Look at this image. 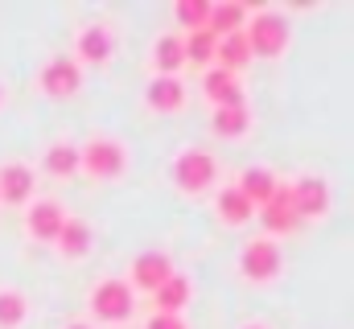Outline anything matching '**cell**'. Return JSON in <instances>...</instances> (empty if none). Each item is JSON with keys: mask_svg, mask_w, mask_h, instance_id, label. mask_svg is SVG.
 Returning a JSON list of instances; mask_svg holds the SVG:
<instances>
[{"mask_svg": "<svg viewBox=\"0 0 354 329\" xmlns=\"http://www.w3.org/2000/svg\"><path fill=\"white\" fill-rule=\"evenodd\" d=\"M243 33H248L252 58H276V54H284V46H288V21H284L276 8H260V12L243 25Z\"/></svg>", "mask_w": 354, "mask_h": 329, "instance_id": "1", "label": "cell"}, {"mask_svg": "<svg viewBox=\"0 0 354 329\" xmlns=\"http://www.w3.org/2000/svg\"><path fill=\"white\" fill-rule=\"evenodd\" d=\"M79 164L87 169L91 177H120L124 169H128V153H124V144L120 140H111V136H95L87 140L83 149H79Z\"/></svg>", "mask_w": 354, "mask_h": 329, "instance_id": "2", "label": "cell"}, {"mask_svg": "<svg viewBox=\"0 0 354 329\" xmlns=\"http://www.w3.org/2000/svg\"><path fill=\"white\" fill-rule=\"evenodd\" d=\"M91 309H95L99 321H128L132 309H136L132 284H124V280H99L95 292H91Z\"/></svg>", "mask_w": 354, "mask_h": 329, "instance_id": "3", "label": "cell"}, {"mask_svg": "<svg viewBox=\"0 0 354 329\" xmlns=\"http://www.w3.org/2000/svg\"><path fill=\"white\" fill-rule=\"evenodd\" d=\"M214 173H218V161L210 153H202V149H185V153L174 157V181L185 194H202L214 181Z\"/></svg>", "mask_w": 354, "mask_h": 329, "instance_id": "4", "label": "cell"}, {"mask_svg": "<svg viewBox=\"0 0 354 329\" xmlns=\"http://www.w3.org/2000/svg\"><path fill=\"white\" fill-rule=\"evenodd\" d=\"M260 223H264L268 231H276V235H284V231H292L301 223L297 206H292V181H276L272 198L260 206Z\"/></svg>", "mask_w": 354, "mask_h": 329, "instance_id": "5", "label": "cell"}, {"mask_svg": "<svg viewBox=\"0 0 354 329\" xmlns=\"http://www.w3.org/2000/svg\"><path fill=\"white\" fill-rule=\"evenodd\" d=\"M41 91L46 95H54V99H66V95H75L79 86H83V66L75 62V58H54V62H46L41 66Z\"/></svg>", "mask_w": 354, "mask_h": 329, "instance_id": "6", "label": "cell"}, {"mask_svg": "<svg viewBox=\"0 0 354 329\" xmlns=\"http://www.w3.org/2000/svg\"><path fill=\"white\" fill-rule=\"evenodd\" d=\"M292 206H297V218H322L330 210V185L326 177H297L292 181Z\"/></svg>", "mask_w": 354, "mask_h": 329, "instance_id": "7", "label": "cell"}, {"mask_svg": "<svg viewBox=\"0 0 354 329\" xmlns=\"http://www.w3.org/2000/svg\"><path fill=\"white\" fill-rule=\"evenodd\" d=\"M239 267H243L248 280H272L280 272V247H276V239H252L243 247V255H239Z\"/></svg>", "mask_w": 354, "mask_h": 329, "instance_id": "8", "label": "cell"}, {"mask_svg": "<svg viewBox=\"0 0 354 329\" xmlns=\"http://www.w3.org/2000/svg\"><path fill=\"white\" fill-rule=\"evenodd\" d=\"M169 276H174V259H169L165 251H140V255L132 259V288L157 292Z\"/></svg>", "mask_w": 354, "mask_h": 329, "instance_id": "9", "label": "cell"}, {"mask_svg": "<svg viewBox=\"0 0 354 329\" xmlns=\"http://www.w3.org/2000/svg\"><path fill=\"white\" fill-rule=\"evenodd\" d=\"M62 223H66V210L54 202V198H41V202H33L29 206V214H25V231L33 235V239H58V231H62Z\"/></svg>", "mask_w": 354, "mask_h": 329, "instance_id": "10", "label": "cell"}, {"mask_svg": "<svg viewBox=\"0 0 354 329\" xmlns=\"http://www.w3.org/2000/svg\"><path fill=\"white\" fill-rule=\"evenodd\" d=\"M33 198V169L29 164H0V202H8V206H21V202H29Z\"/></svg>", "mask_w": 354, "mask_h": 329, "instance_id": "11", "label": "cell"}, {"mask_svg": "<svg viewBox=\"0 0 354 329\" xmlns=\"http://www.w3.org/2000/svg\"><path fill=\"white\" fill-rule=\"evenodd\" d=\"M202 91H206V99H214V107H239V103H243L239 75H231V70H223V66H210V70H206Z\"/></svg>", "mask_w": 354, "mask_h": 329, "instance_id": "12", "label": "cell"}, {"mask_svg": "<svg viewBox=\"0 0 354 329\" xmlns=\"http://www.w3.org/2000/svg\"><path fill=\"white\" fill-rule=\"evenodd\" d=\"M145 103H149L153 111H181V103H185V86H181V79L157 75V79L145 86Z\"/></svg>", "mask_w": 354, "mask_h": 329, "instance_id": "13", "label": "cell"}, {"mask_svg": "<svg viewBox=\"0 0 354 329\" xmlns=\"http://www.w3.org/2000/svg\"><path fill=\"white\" fill-rule=\"evenodd\" d=\"M214 58H218V66H223V70L239 75V66H248V62H252L248 33L239 29V33H227V37H218V46H214Z\"/></svg>", "mask_w": 354, "mask_h": 329, "instance_id": "14", "label": "cell"}, {"mask_svg": "<svg viewBox=\"0 0 354 329\" xmlns=\"http://www.w3.org/2000/svg\"><path fill=\"white\" fill-rule=\"evenodd\" d=\"M248 25V8L243 4H235V0H227V4H210V17H206V29L214 33V37H227V33H239Z\"/></svg>", "mask_w": 354, "mask_h": 329, "instance_id": "15", "label": "cell"}, {"mask_svg": "<svg viewBox=\"0 0 354 329\" xmlns=\"http://www.w3.org/2000/svg\"><path fill=\"white\" fill-rule=\"evenodd\" d=\"M214 206H218V218L223 223H231V227H243L252 214H256V206L235 189V185H227V189H218V198H214Z\"/></svg>", "mask_w": 354, "mask_h": 329, "instance_id": "16", "label": "cell"}, {"mask_svg": "<svg viewBox=\"0 0 354 329\" xmlns=\"http://www.w3.org/2000/svg\"><path fill=\"white\" fill-rule=\"evenodd\" d=\"M181 46H185V62L210 66V58H214V46H218V37H214V33H210L206 25H198V29L181 33Z\"/></svg>", "mask_w": 354, "mask_h": 329, "instance_id": "17", "label": "cell"}, {"mask_svg": "<svg viewBox=\"0 0 354 329\" xmlns=\"http://www.w3.org/2000/svg\"><path fill=\"white\" fill-rule=\"evenodd\" d=\"M210 128H214L218 136H243V132L252 128V111H248V103H239V107H214Z\"/></svg>", "mask_w": 354, "mask_h": 329, "instance_id": "18", "label": "cell"}, {"mask_svg": "<svg viewBox=\"0 0 354 329\" xmlns=\"http://www.w3.org/2000/svg\"><path fill=\"white\" fill-rule=\"evenodd\" d=\"M54 243H58L62 255H71V259H75V255H87L91 251V227L83 223V218H66Z\"/></svg>", "mask_w": 354, "mask_h": 329, "instance_id": "19", "label": "cell"}, {"mask_svg": "<svg viewBox=\"0 0 354 329\" xmlns=\"http://www.w3.org/2000/svg\"><path fill=\"white\" fill-rule=\"evenodd\" d=\"M153 301H157V309H161V313H181V309H185V301H189V280H185L181 272H174V276L153 292Z\"/></svg>", "mask_w": 354, "mask_h": 329, "instance_id": "20", "label": "cell"}, {"mask_svg": "<svg viewBox=\"0 0 354 329\" xmlns=\"http://www.w3.org/2000/svg\"><path fill=\"white\" fill-rule=\"evenodd\" d=\"M185 66V46H181V33H161L157 37V70L177 79V70Z\"/></svg>", "mask_w": 354, "mask_h": 329, "instance_id": "21", "label": "cell"}, {"mask_svg": "<svg viewBox=\"0 0 354 329\" xmlns=\"http://www.w3.org/2000/svg\"><path fill=\"white\" fill-rule=\"evenodd\" d=\"M252 206H264L268 198H272V189H276V177L268 173V169H248L243 177H239V185H235Z\"/></svg>", "mask_w": 354, "mask_h": 329, "instance_id": "22", "label": "cell"}, {"mask_svg": "<svg viewBox=\"0 0 354 329\" xmlns=\"http://www.w3.org/2000/svg\"><path fill=\"white\" fill-rule=\"evenodd\" d=\"M41 164H46V173H54V177H71V173L79 169V144H71V140L50 144Z\"/></svg>", "mask_w": 354, "mask_h": 329, "instance_id": "23", "label": "cell"}, {"mask_svg": "<svg viewBox=\"0 0 354 329\" xmlns=\"http://www.w3.org/2000/svg\"><path fill=\"white\" fill-rule=\"evenodd\" d=\"M111 54V33L107 29H99V25H91L79 33V58L83 62H103Z\"/></svg>", "mask_w": 354, "mask_h": 329, "instance_id": "24", "label": "cell"}, {"mask_svg": "<svg viewBox=\"0 0 354 329\" xmlns=\"http://www.w3.org/2000/svg\"><path fill=\"white\" fill-rule=\"evenodd\" d=\"M25 317H29V301H25L21 292L4 288V292H0V329H21Z\"/></svg>", "mask_w": 354, "mask_h": 329, "instance_id": "25", "label": "cell"}, {"mask_svg": "<svg viewBox=\"0 0 354 329\" xmlns=\"http://www.w3.org/2000/svg\"><path fill=\"white\" fill-rule=\"evenodd\" d=\"M174 12H177V25H185V33H189V29L206 25V17H210V0H181Z\"/></svg>", "mask_w": 354, "mask_h": 329, "instance_id": "26", "label": "cell"}, {"mask_svg": "<svg viewBox=\"0 0 354 329\" xmlns=\"http://www.w3.org/2000/svg\"><path fill=\"white\" fill-rule=\"evenodd\" d=\"M145 329H189V326L181 321V313H157V317L145 321Z\"/></svg>", "mask_w": 354, "mask_h": 329, "instance_id": "27", "label": "cell"}, {"mask_svg": "<svg viewBox=\"0 0 354 329\" xmlns=\"http://www.w3.org/2000/svg\"><path fill=\"white\" fill-rule=\"evenodd\" d=\"M66 329H95V326H87V321H71Z\"/></svg>", "mask_w": 354, "mask_h": 329, "instance_id": "28", "label": "cell"}, {"mask_svg": "<svg viewBox=\"0 0 354 329\" xmlns=\"http://www.w3.org/2000/svg\"><path fill=\"white\" fill-rule=\"evenodd\" d=\"M248 329H264V326H248Z\"/></svg>", "mask_w": 354, "mask_h": 329, "instance_id": "29", "label": "cell"}]
</instances>
